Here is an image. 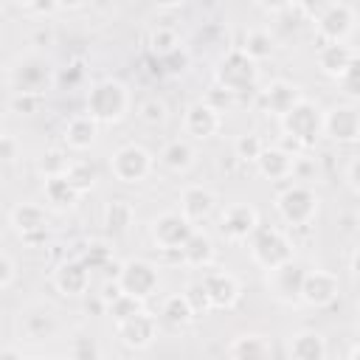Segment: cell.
<instances>
[{"mask_svg":"<svg viewBox=\"0 0 360 360\" xmlns=\"http://www.w3.org/2000/svg\"><path fill=\"white\" fill-rule=\"evenodd\" d=\"M8 222L14 228V233L25 242V245H37L45 239L48 233V214L34 205V202H20L8 211Z\"/></svg>","mask_w":360,"mask_h":360,"instance_id":"10","label":"cell"},{"mask_svg":"<svg viewBox=\"0 0 360 360\" xmlns=\"http://www.w3.org/2000/svg\"><path fill=\"white\" fill-rule=\"evenodd\" d=\"M65 177L73 183V188H76L79 194H84V191H90L93 183H96V169H93L87 160H73Z\"/></svg>","mask_w":360,"mask_h":360,"instance_id":"35","label":"cell"},{"mask_svg":"<svg viewBox=\"0 0 360 360\" xmlns=\"http://www.w3.org/2000/svg\"><path fill=\"white\" fill-rule=\"evenodd\" d=\"M138 115H141V121H146V124H160V121L166 118V104L158 101V98H146V101L138 107Z\"/></svg>","mask_w":360,"mask_h":360,"instance_id":"43","label":"cell"},{"mask_svg":"<svg viewBox=\"0 0 360 360\" xmlns=\"http://www.w3.org/2000/svg\"><path fill=\"white\" fill-rule=\"evenodd\" d=\"M307 11L315 14L318 31L323 42H343L354 25V8L349 3H323V6H307Z\"/></svg>","mask_w":360,"mask_h":360,"instance_id":"6","label":"cell"},{"mask_svg":"<svg viewBox=\"0 0 360 360\" xmlns=\"http://www.w3.org/2000/svg\"><path fill=\"white\" fill-rule=\"evenodd\" d=\"M222 124V115L208 104V101H194L188 104L186 115H183V129L191 138H211Z\"/></svg>","mask_w":360,"mask_h":360,"instance_id":"19","label":"cell"},{"mask_svg":"<svg viewBox=\"0 0 360 360\" xmlns=\"http://www.w3.org/2000/svg\"><path fill=\"white\" fill-rule=\"evenodd\" d=\"M323 360H340V357H329V354H326V357H323Z\"/></svg>","mask_w":360,"mask_h":360,"instance_id":"55","label":"cell"},{"mask_svg":"<svg viewBox=\"0 0 360 360\" xmlns=\"http://www.w3.org/2000/svg\"><path fill=\"white\" fill-rule=\"evenodd\" d=\"M180 256H183V264L188 267H208L214 262V242L202 231H194L191 239L180 248Z\"/></svg>","mask_w":360,"mask_h":360,"instance_id":"27","label":"cell"},{"mask_svg":"<svg viewBox=\"0 0 360 360\" xmlns=\"http://www.w3.org/2000/svg\"><path fill=\"white\" fill-rule=\"evenodd\" d=\"M352 273H354V278H360V248L352 256Z\"/></svg>","mask_w":360,"mask_h":360,"instance_id":"51","label":"cell"},{"mask_svg":"<svg viewBox=\"0 0 360 360\" xmlns=\"http://www.w3.org/2000/svg\"><path fill=\"white\" fill-rule=\"evenodd\" d=\"M39 101H42V96H34V93H11L8 110L17 115H31V112H37Z\"/></svg>","mask_w":360,"mask_h":360,"instance_id":"39","label":"cell"},{"mask_svg":"<svg viewBox=\"0 0 360 360\" xmlns=\"http://www.w3.org/2000/svg\"><path fill=\"white\" fill-rule=\"evenodd\" d=\"M242 53H248L253 62H262L273 53V37L264 31V28H253L248 31L245 37V45H242Z\"/></svg>","mask_w":360,"mask_h":360,"instance_id":"33","label":"cell"},{"mask_svg":"<svg viewBox=\"0 0 360 360\" xmlns=\"http://www.w3.org/2000/svg\"><path fill=\"white\" fill-rule=\"evenodd\" d=\"M110 259H112V250H110L107 245H101V242L87 245V253L82 256V262H84L90 270H101V267H104Z\"/></svg>","mask_w":360,"mask_h":360,"instance_id":"40","label":"cell"},{"mask_svg":"<svg viewBox=\"0 0 360 360\" xmlns=\"http://www.w3.org/2000/svg\"><path fill=\"white\" fill-rule=\"evenodd\" d=\"M110 172L121 183H141L152 172V155L138 143H127L110 158Z\"/></svg>","mask_w":360,"mask_h":360,"instance_id":"9","label":"cell"},{"mask_svg":"<svg viewBox=\"0 0 360 360\" xmlns=\"http://www.w3.org/2000/svg\"><path fill=\"white\" fill-rule=\"evenodd\" d=\"M354 225H357V231H360V205H357V211H354Z\"/></svg>","mask_w":360,"mask_h":360,"instance_id":"53","label":"cell"},{"mask_svg":"<svg viewBox=\"0 0 360 360\" xmlns=\"http://www.w3.org/2000/svg\"><path fill=\"white\" fill-rule=\"evenodd\" d=\"M68 360H98V346L93 338H76L70 343Z\"/></svg>","mask_w":360,"mask_h":360,"instance_id":"41","label":"cell"},{"mask_svg":"<svg viewBox=\"0 0 360 360\" xmlns=\"http://www.w3.org/2000/svg\"><path fill=\"white\" fill-rule=\"evenodd\" d=\"M160 163H163L166 169H172V172H186V169L194 163V149H191V143L183 141V138L169 141V143L163 146V152H160Z\"/></svg>","mask_w":360,"mask_h":360,"instance_id":"29","label":"cell"},{"mask_svg":"<svg viewBox=\"0 0 360 360\" xmlns=\"http://www.w3.org/2000/svg\"><path fill=\"white\" fill-rule=\"evenodd\" d=\"M253 84H256V62L248 53H242V48L228 51L217 68V87L239 96L245 90H253Z\"/></svg>","mask_w":360,"mask_h":360,"instance_id":"3","label":"cell"},{"mask_svg":"<svg viewBox=\"0 0 360 360\" xmlns=\"http://www.w3.org/2000/svg\"><path fill=\"white\" fill-rule=\"evenodd\" d=\"M338 82H340V87H343L352 98H360V59H354L352 68H349Z\"/></svg>","mask_w":360,"mask_h":360,"instance_id":"44","label":"cell"},{"mask_svg":"<svg viewBox=\"0 0 360 360\" xmlns=\"http://www.w3.org/2000/svg\"><path fill=\"white\" fill-rule=\"evenodd\" d=\"M349 186L360 194V158H354V160L349 163Z\"/></svg>","mask_w":360,"mask_h":360,"instance_id":"49","label":"cell"},{"mask_svg":"<svg viewBox=\"0 0 360 360\" xmlns=\"http://www.w3.org/2000/svg\"><path fill=\"white\" fill-rule=\"evenodd\" d=\"M183 295L188 298V304H191V309H194L197 315H200V312H208V309H211V301H208V292H205L202 281H194V284H188Z\"/></svg>","mask_w":360,"mask_h":360,"instance_id":"42","label":"cell"},{"mask_svg":"<svg viewBox=\"0 0 360 360\" xmlns=\"http://www.w3.org/2000/svg\"><path fill=\"white\" fill-rule=\"evenodd\" d=\"M70 163H73V160H68L65 152H59V149H48V152L42 155V160H39V172H42L45 177H59V174H68Z\"/></svg>","mask_w":360,"mask_h":360,"instance_id":"37","label":"cell"},{"mask_svg":"<svg viewBox=\"0 0 360 360\" xmlns=\"http://www.w3.org/2000/svg\"><path fill=\"white\" fill-rule=\"evenodd\" d=\"M354 59H357L354 51H352L349 45H343V42H323V45L318 48V65H321V70H323L326 76H332V79H340V76L352 68Z\"/></svg>","mask_w":360,"mask_h":360,"instance_id":"22","label":"cell"},{"mask_svg":"<svg viewBox=\"0 0 360 360\" xmlns=\"http://www.w3.org/2000/svg\"><path fill=\"white\" fill-rule=\"evenodd\" d=\"M138 312H143L141 298H132V295H127V292H121V295L107 307V315L115 321V326L124 323V321H129V318H135Z\"/></svg>","mask_w":360,"mask_h":360,"instance_id":"34","label":"cell"},{"mask_svg":"<svg viewBox=\"0 0 360 360\" xmlns=\"http://www.w3.org/2000/svg\"><path fill=\"white\" fill-rule=\"evenodd\" d=\"M11 93H34L42 96V90L51 82V65L42 56H22L14 68H8Z\"/></svg>","mask_w":360,"mask_h":360,"instance_id":"8","label":"cell"},{"mask_svg":"<svg viewBox=\"0 0 360 360\" xmlns=\"http://www.w3.org/2000/svg\"><path fill=\"white\" fill-rule=\"evenodd\" d=\"M326 357V343L318 332L301 329L290 338V360H323Z\"/></svg>","mask_w":360,"mask_h":360,"instance_id":"24","label":"cell"},{"mask_svg":"<svg viewBox=\"0 0 360 360\" xmlns=\"http://www.w3.org/2000/svg\"><path fill=\"white\" fill-rule=\"evenodd\" d=\"M194 231H197V225H191L180 211H163L160 217L152 219V228H149V233H152L155 245L160 248V253L180 250L191 239Z\"/></svg>","mask_w":360,"mask_h":360,"instance_id":"5","label":"cell"},{"mask_svg":"<svg viewBox=\"0 0 360 360\" xmlns=\"http://www.w3.org/2000/svg\"><path fill=\"white\" fill-rule=\"evenodd\" d=\"M129 107V93L121 82L115 79H104V82H96L90 87V96H87V115L96 118L98 124H112L118 121Z\"/></svg>","mask_w":360,"mask_h":360,"instance_id":"1","label":"cell"},{"mask_svg":"<svg viewBox=\"0 0 360 360\" xmlns=\"http://www.w3.org/2000/svg\"><path fill=\"white\" fill-rule=\"evenodd\" d=\"M53 284L62 295H84L87 287H90V267L82 262V259H70V262H62L56 264L53 270Z\"/></svg>","mask_w":360,"mask_h":360,"instance_id":"16","label":"cell"},{"mask_svg":"<svg viewBox=\"0 0 360 360\" xmlns=\"http://www.w3.org/2000/svg\"><path fill=\"white\" fill-rule=\"evenodd\" d=\"M214 205H217V197H214L211 188L188 186V188H183V194H180V214H183L191 225L208 219L211 211H214Z\"/></svg>","mask_w":360,"mask_h":360,"instance_id":"21","label":"cell"},{"mask_svg":"<svg viewBox=\"0 0 360 360\" xmlns=\"http://www.w3.org/2000/svg\"><path fill=\"white\" fill-rule=\"evenodd\" d=\"M194 315H197V312L191 309V304H188V298H186L183 292L169 295V298L163 301V309H160V318H163L169 326H174V329H180V326L191 323V318H194Z\"/></svg>","mask_w":360,"mask_h":360,"instance_id":"32","label":"cell"},{"mask_svg":"<svg viewBox=\"0 0 360 360\" xmlns=\"http://www.w3.org/2000/svg\"><path fill=\"white\" fill-rule=\"evenodd\" d=\"M115 332L129 349H146L158 335V318H152L149 312H138L135 318L118 323Z\"/></svg>","mask_w":360,"mask_h":360,"instance_id":"20","label":"cell"},{"mask_svg":"<svg viewBox=\"0 0 360 360\" xmlns=\"http://www.w3.org/2000/svg\"><path fill=\"white\" fill-rule=\"evenodd\" d=\"M219 231L225 239L231 242H245L250 239L256 231H259V214L253 205L248 202H233V205H225L222 214H219Z\"/></svg>","mask_w":360,"mask_h":360,"instance_id":"11","label":"cell"},{"mask_svg":"<svg viewBox=\"0 0 360 360\" xmlns=\"http://www.w3.org/2000/svg\"><path fill=\"white\" fill-rule=\"evenodd\" d=\"M160 65L166 68V73H183V70L188 68V51L180 45L177 51H172L169 56H163V59H160Z\"/></svg>","mask_w":360,"mask_h":360,"instance_id":"45","label":"cell"},{"mask_svg":"<svg viewBox=\"0 0 360 360\" xmlns=\"http://www.w3.org/2000/svg\"><path fill=\"white\" fill-rule=\"evenodd\" d=\"M96 132H98V121L96 118H90L87 112L84 115H73L68 121V127H65V143L70 149H87L96 141Z\"/></svg>","mask_w":360,"mask_h":360,"instance_id":"25","label":"cell"},{"mask_svg":"<svg viewBox=\"0 0 360 360\" xmlns=\"http://www.w3.org/2000/svg\"><path fill=\"white\" fill-rule=\"evenodd\" d=\"M298 101H301V93L290 82H270L264 90H259V107L278 118H284Z\"/></svg>","mask_w":360,"mask_h":360,"instance_id":"18","label":"cell"},{"mask_svg":"<svg viewBox=\"0 0 360 360\" xmlns=\"http://www.w3.org/2000/svg\"><path fill=\"white\" fill-rule=\"evenodd\" d=\"M132 217H135V211H132V205L127 200H112L104 208V225H107V231L112 236H124L129 231V225H132Z\"/></svg>","mask_w":360,"mask_h":360,"instance_id":"31","label":"cell"},{"mask_svg":"<svg viewBox=\"0 0 360 360\" xmlns=\"http://www.w3.org/2000/svg\"><path fill=\"white\" fill-rule=\"evenodd\" d=\"M250 256L259 267H264L267 273L292 262V242L278 231V228H262L250 236Z\"/></svg>","mask_w":360,"mask_h":360,"instance_id":"2","label":"cell"},{"mask_svg":"<svg viewBox=\"0 0 360 360\" xmlns=\"http://www.w3.org/2000/svg\"><path fill=\"white\" fill-rule=\"evenodd\" d=\"M256 166H259V172L264 174V177H270V180H281V177H290L292 174V166H295V158L292 155H287L284 149H267L264 146V152H262V158L256 160Z\"/></svg>","mask_w":360,"mask_h":360,"instance_id":"26","label":"cell"},{"mask_svg":"<svg viewBox=\"0 0 360 360\" xmlns=\"http://www.w3.org/2000/svg\"><path fill=\"white\" fill-rule=\"evenodd\" d=\"M276 208L281 214L284 222H290L292 228H307L312 222V217L318 214V197L307 188V186H290L278 194Z\"/></svg>","mask_w":360,"mask_h":360,"instance_id":"4","label":"cell"},{"mask_svg":"<svg viewBox=\"0 0 360 360\" xmlns=\"http://www.w3.org/2000/svg\"><path fill=\"white\" fill-rule=\"evenodd\" d=\"M82 194L73 188V183L59 174V177H45V200L53 202L56 208H70Z\"/></svg>","mask_w":360,"mask_h":360,"instance_id":"30","label":"cell"},{"mask_svg":"<svg viewBox=\"0 0 360 360\" xmlns=\"http://www.w3.org/2000/svg\"><path fill=\"white\" fill-rule=\"evenodd\" d=\"M323 132L338 141V143H349L360 135V110L352 104H338L329 112H323Z\"/></svg>","mask_w":360,"mask_h":360,"instance_id":"14","label":"cell"},{"mask_svg":"<svg viewBox=\"0 0 360 360\" xmlns=\"http://www.w3.org/2000/svg\"><path fill=\"white\" fill-rule=\"evenodd\" d=\"M231 360H270V343L264 335H239L231 343Z\"/></svg>","mask_w":360,"mask_h":360,"instance_id":"28","label":"cell"},{"mask_svg":"<svg viewBox=\"0 0 360 360\" xmlns=\"http://www.w3.org/2000/svg\"><path fill=\"white\" fill-rule=\"evenodd\" d=\"M0 360H22V354H20L17 349H11V346H8V349H3V352H0Z\"/></svg>","mask_w":360,"mask_h":360,"instance_id":"50","label":"cell"},{"mask_svg":"<svg viewBox=\"0 0 360 360\" xmlns=\"http://www.w3.org/2000/svg\"><path fill=\"white\" fill-rule=\"evenodd\" d=\"M349 360H360V343L352 349V354H349Z\"/></svg>","mask_w":360,"mask_h":360,"instance_id":"52","label":"cell"},{"mask_svg":"<svg viewBox=\"0 0 360 360\" xmlns=\"http://www.w3.org/2000/svg\"><path fill=\"white\" fill-rule=\"evenodd\" d=\"M202 287L208 292V301H211V309H231L239 298V281L225 273V270H214V273H205L202 278Z\"/></svg>","mask_w":360,"mask_h":360,"instance_id":"17","label":"cell"},{"mask_svg":"<svg viewBox=\"0 0 360 360\" xmlns=\"http://www.w3.org/2000/svg\"><path fill=\"white\" fill-rule=\"evenodd\" d=\"M202 101H208V104H211L217 112H225V110H228V107L236 101V96H233V93H228V90H222V87H214V90H211V93H208Z\"/></svg>","mask_w":360,"mask_h":360,"instance_id":"46","label":"cell"},{"mask_svg":"<svg viewBox=\"0 0 360 360\" xmlns=\"http://www.w3.org/2000/svg\"><path fill=\"white\" fill-rule=\"evenodd\" d=\"M281 127L290 138H295L301 146H309L315 143V138L323 132V115L318 112V107L307 98H301L284 118H281Z\"/></svg>","mask_w":360,"mask_h":360,"instance_id":"7","label":"cell"},{"mask_svg":"<svg viewBox=\"0 0 360 360\" xmlns=\"http://www.w3.org/2000/svg\"><path fill=\"white\" fill-rule=\"evenodd\" d=\"M118 284L127 295L132 298H149L155 290H158V270L143 262V259H129V262H121V273H118Z\"/></svg>","mask_w":360,"mask_h":360,"instance_id":"12","label":"cell"},{"mask_svg":"<svg viewBox=\"0 0 360 360\" xmlns=\"http://www.w3.org/2000/svg\"><path fill=\"white\" fill-rule=\"evenodd\" d=\"M17 152H20L17 138H14L11 132H3V135H0V158H3L6 163H14V160H17Z\"/></svg>","mask_w":360,"mask_h":360,"instance_id":"48","label":"cell"},{"mask_svg":"<svg viewBox=\"0 0 360 360\" xmlns=\"http://www.w3.org/2000/svg\"><path fill=\"white\" fill-rule=\"evenodd\" d=\"M20 332L28 340H48L56 335V318L48 309H28L20 312Z\"/></svg>","mask_w":360,"mask_h":360,"instance_id":"23","label":"cell"},{"mask_svg":"<svg viewBox=\"0 0 360 360\" xmlns=\"http://www.w3.org/2000/svg\"><path fill=\"white\" fill-rule=\"evenodd\" d=\"M335 298H338V278L326 270H309L301 287V301L307 307L323 309V307H332Z\"/></svg>","mask_w":360,"mask_h":360,"instance_id":"15","label":"cell"},{"mask_svg":"<svg viewBox=\"0 0 360 360\" xmlns=\"http://www.w3.org/2000/svg\"><path fill=\"white\" fill-rule=\"evenodd\" d=\"M354 323H357V332H360V309H357V321Z\"/></svg>","mask_w":360,"mask_h":360,"instance_id":"54","label":"cell"},{"mask_svg":"<svg viewBox=\"0 0 360 360\" xmlns=\"http://www.w3.org/2000/svg\"><path fill=\"white\" fill-rule=\"evenodd\" d=\"M233 152H236V158H239V160H253V163H256V160L262 158V152H264V143H262V138H259V135L245 132V135H239V138H236Z\"/></svg>","mask_w":360,"mask_h":360,"instance_id":"36","label":"cell"},{"mask_svg":"<svg viewBox=\"0 0 360 360\" xmlns=\"http://www.w3.org/2000/svg\"><path fill=\"white\" fill-rule=\"evenodd\" d=\"M304 278H307V270L292 259V262H287V264H281V267L267 273V287L278 301L292 304V301H301Z\"/></svg>","mask_w":360,"mask_h":360,"instance_id":"13","label":"cell"},{"mask_svg":"<svg viewBox=\"0 0 360 360\" xmlns=\"http://www.w3.org/2000/svg\"><path fill=\"white\" fill-rule=\"evenodd\" d=\"M149 42H152V51H155L160 59H163V56H169L172 51H177V48H180L177 34H174L172 28H163V25L152 31V39H149Z\"/></svg>","mask_w":360,"mask_h":360,"instance_id":"38","label":"cell"},{"mask_svg":"<svg viewBox=\"0 0 360 360\" xmlns=\"http://www.w3.org/2000/svg\"><path fill=\"white\" fill-rule=\"evenodd\" d=\"M14 278H17V264L8 253H3L0 256V290H8L14 284Z\"/></svg>","mask_w":360,"mask_h":360,"instance_id":"47","label":"cell"},{"mask_svg":"<svg viewBox=\"0 0 360 360\" xmlns=\"http://www.w3.org/2000/svg\"><path fill=\"white\" fill-rule=\"evenodd\" d=\"M34 360H51V357H34Z\"/></svg>","mask_w":360,"mask_h":360,"instance_id":"56","label":"cell"}]
</instances>
